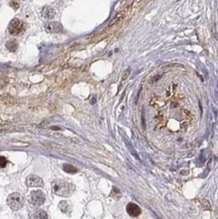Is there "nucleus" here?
I'll return each instance as SVG.
<instances>
[{"instance_id":"1","label":"nucleus","mask_w":218,"mask_h":219,"mask_svg":"<svg viewBox=\"0 0 218 219\" xmlns=\"http://www.w3.org/2000/svg\"><path fill=\"white\" fill-rule=\"evenodd\" d=\"M52 190L56 195L67 198L74 193L75 186L65 180L58 179V180H54L52 182Z\"/></svg>"},{"instance_id":"2","label":"nucleus","mask_w":218,"mask_h":219,"mask_svg":"<svg viewBox=\"0 0 218 219\" xmlns=\"http://www.w3.org/2000/svg\"><path fill=\"white\" fill-rule=\"evenodd\" d=\"M24 204V197L19 193H11L7 197V205L13 211L21 209Z\"/></svg>"},{"instance_id":"3","label":"nucleus","mask_w":218,"mask_h":219,"mask_svg":"<svg viewBox=\"0 0 218 219\" xmlns=\"http://www.w3.org/2000/svg\"><path fill=\"white\" fill-rule=\"evenodd\" d=\"M25 30V24L23 21H21L18 18H13L8 24V31L12 35H22Z\"/></svg>"},{"instance_id":"4","label":"nucleus","mask_w":218,"mask_h":219,"mask_svg":"<svg viewBox=\"0 0 218 219\" xmlns=\"http://www.w3.org/2000/svg\"><path fill=\"white\" fill-rule=\"evenodd\" d=\"M28 201H29L30 204L35 206H41L46 201V195L41 190H35V191H32L28 196Z\"/></svg>"},{"instance_id":"5","label":"nucleus","mask_w":218,"mask_h":219,"mask_svg":"<svg viewBox=\"0 0 218 219\" xmlns=\"http://www.w3.org/2000/svg\"><path fill=\"white\" fill-rule=\"evenodd\" d=\"M25 184L27 187H42L44 181L41 177L35 175H29L25 179Z\"/></svg>"},{"instance_id":"6","label":"nucleus","mask_w":218,"mask_h":219,"mask_svg":"<svg viewBox=\"0 0 218 219\" xmlns=\"http://www.w3.org/2000/svg\"><path fill=\"white\" fill-rule=\"evenodd\" d=\"M126 212L128 213L129 216H131V217H137V216L140 215L141 213V210L140 208L138 207L135 203H128L126 206Z\"/></svg>"},{"instance_id":"7","label":"nucleus","mask_w":218,"mask_h":219,"mask_svg":"<svg viewBox=\"0 0 218 219\" xmlns=\"http://www.w3.org/2000/svg\"><path fill=\"white\" fill-rule=\"evenodd\" d=\"M46 30L51 33H57L63 31V26L60 22H50L46 25Z\"/></svg>"},{"instance_id":"8","label":"nucleus","mask_w":218,"mask_h":219,"mask_svg":"<svg viewBox=\"0 0 218 219\" xmlns=\"http://www.w3.org/2000/svg\"><path fill=\"white\" fill-rule=\"evenodd\" d=\"M41 15L47 19H52L53 17H55L56 15V10L53 7L50 6H45L41 10Z\"/></svg>"},{"instance_id":"9","label":"nucleus","mask_w":218,"mask_h":219,"mask_svg":"<svg viewBox=\"0 0 218 219\" xmlns=\"http://www.w3.org/2000/svg\"><path fill=\"white\" fill-rule=\"evenodd\" d=\"M59 208L65 214H70L71 213V205L67 201H61L59 203Z\"/></svg>"},{"instance_id":"10","label":"nucleus","mask_w":218,"mask_h":219,"mask_svg":"<svg viewBox=\"0 0 218 219\" xmlns=\"http://www.w3.org/2000/svg\"><path fill=\"white\" fill-rule=\"evenodd\" d=\"M30 217L33 219H46L49 217V215H48V213L46 211H44V210H38V211H35L33 213Z\"/></svg>"},{"instance_id":"11","label":"nucleus","mask_w":218,"mask_h":219,"mask_svg":"<svg viewBox=\"0 0 218 219\" xmlns=\"http://www.w3.org/2000/svg\"><path fill=\"white\" fill-rule=\"evenodd\" d=\"M6 48H7V50L9 51V52H15L16 50H17V48H18V44H17V42L16 41H14V39H11V41H9L6 44Z\"/></svg>"},{"instance_id":"12","label":"nucleus","mask_w":218,"mask_h":219,"mask_svg":"<svg viewBox=\"0 0 218 219\" xmlns=\"http://www.w3.org/2000/svg\"><path fill=\"white\" fill-rule=\"evenodd\" d=\"M63 170L66 173H68V174H75V173L78 172L77 168H76L75 166H73V165H69V164L64 165V166H63Z\"/></svg>"},{"instance_id":"13","label":"nucleus","mask_w":218,"mask_h":219,"mask_svg":"<svg viewBox=\"0 0 218 219\" xmlns=\"http://www.w3.org/2000/svg\"><path fill=\"white\" fill-rule=\"evenodd\" d=\"M110 196L114 197L115 199H119V198H120V196H121V193H120V191H119V190H118L116 187H113L112 193H111V194H110Z\"/></svg>"},{"instance_id":"14","label":"nucleus","mask_w":218,"mask_h":219,"mask_svg":"<svg viewBox=\"0 0 218 219\" xmlns=\"http://www.w3.org/2000/svg\"><path fill=\"white\" fill-rule=\"evenodd\" d=\"M122 17H123V13L122 12L119 13V14H117V15L115 16V18L113 19V21L111 22V23H110V26H111V25H113V24H116L118 21H120L121 19H122Z\"/></svg>"},{"instance_id":"15","label":"nucleus","mask_w":218,"mask_h":219,"mask_svg":"<svg viewBox=\"0 0 218 219\" xmlns=\"http://www.w3.org/2000/svg\"><path fill=\"white\" fill-rule=\"evenodd\" d=\"M6 165H7L6 158H4V156H0V167L4 168V167H6Z\"/></svg>"},{"instance_id":"16","label":"nucleus","mask_w":218,"mask_h":219,"mask_svg":"<svg viewBox=\"0 0 218 219\" xmlns=\"http://www.w3.org/2000/svg\"><path fill=\"white\" fill-rule=\"evenodd\" d=\"M10 6L14 8V9H18V7H19V3L17 1H14V0H12V1L10 2Z\"/></svg>"},{"instance_id":"17","label":"nucleus","mask_w":218,"mask_h":219,"mask_svg":"<svg viewBox=\"0 0 218 219\" xmlns=\"http://www.w3.org/2000/svg\"><path fill=\"white\" fill-rule=\"evenodd\" d=\"M129 73H130V69H127L126 71H125V72H124L123 73V80H125V79L127 78V76H128L129 75Z\"/></svg>"}]
</instances>
